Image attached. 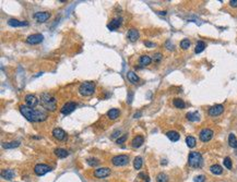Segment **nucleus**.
Returning a JSON list of instances; mask_svg holds the SVG:
<instances>
[{
  "mask_svg": "<svg viewBox=\"0 0 237 182\" xmlns=\"http://www.w3.org/2000/svg\"><path fill=\"white\" fill-rule=\"evenodd\" d=\"M20 112L27 121L30 122H43L47 119L48 115L45 110H41V109H33L30 108L29 106H24L21 105L20 106Z\"/></svg>",
  "mask_w": 237,
  "mask_h": 182,
  "instance_id": "nucleus-1",
  "label": "nucleus"
},
{
  "mask_svg": "<svg viewBox=\"0 0 237 182\" xmlns=\"http://www.w3.org/2000/svg\"><path fill=\"white\" fill-rule=\"evenodd\" d=\"M41 104L48 111H55L57 109V100L49 93H43L41 95Z\"/></svg>",
  "mask_w": 237,
  "mask_h": 182,
  "instance_id": "nucleus-2",
  "label": "nucleus"
},
{
  "mask_svg": "<svg viewBox=\"0 0 237 182\" xmlns=\"http://www.w3.org/2000/svg\"><path fill=\"white\" fill-rule=\"evenodd\" d=\"M188 164L192 168H200L203 165L202 155L199 152H191L188 156Z\"/></svg>",
  "mask_w": 237,
  "mask_h": 182,
  "instance_id": "nucleus-3",
  "label": "nucleus"
},
{
  "mask_svg": "<svg viewBox=\"0 0 237 182\" xmlns=\"http://www.w3.org/2000/svg\"><path fill=\"white\" fill-rule=\"evenodd\" d=\"M95 92V83L94 82L88 81L81 83V85L79 86V93L82 96H91L94 94Z\"/></svg>",
  "mask_w": 237,
  "mask_h": 182,
  "instance_id": "nucleus-4",
  "label": "nucleus"
},
{
  "mask_svg": "<svg viewBox=\"0 0 237 182\" xmlns=\"http://www.w3.org/2000/svg\"><path fill=\"white\" fill-rule=\"evenodd\" d=\"M53 169H51L50 166L46 165V164H37V165L34 167V172L36 175H44L48 172H50Z\"/></svg>",
  "mask_w": 237,
  "mask_h": 182,
  "instance_id": "nucleus-5",
  "label": "nucleus"
},
{
  "mask_svg": "<svg viewBox=\"0 0 237 182\" xmlns=\"http://www.w3.org/2000/svg\"><path fill=\"white\" fill-rule=\"evenodd\" d=\"M112 162L114 166H117V167H121V166L127 165L129 162V156L128 155H117L115 157H113Z\"/></svg>",
  "mask_w": 237,
  "mask_h": 182,
  "instance_id": "nucleus-6",
  "label": "nucleus"
},
{
  "mask_svg": "<svg viewBox=\"0 0 237 182\" xmlns=\"http://www.w3.org/2000/svg\"><path fill=\"white\" fill-rule=\"evenodd\" d=\"M50 15L51 14L49 12H47V11H40V12L34 13L33 17L37 21L38 23H45V22H47L50 19Z\"/></svg>",
  "mask_w": 237,
  "mask_h": 182,
  "instance_id": "nucleus-7",
  "label": "nucleus"
},
{
  "mask_svg": "<svg viewBox=\"0 0 237 182\" xmlns=\"http://www.w3.org/2000/svg\"><path fill=\"white\" fill-rule=\"evenodd\" d=\"M75 108H77V103L75 101H68L61 107L60 112L62 115H70L72 111H75Z\"/></svg>",
  "mask_w": 237,
  "mask_h": 182,
  "instance_id": "nucleus-8",
  "label": "nucleus"
},
{
  "mask_svg": "<svg viewBox=\"0 0 237 182\" xmlns=\"http://www.w3.org/2000/svg\"><path fill=\"white\" fill-rule=\"evenodd\" d=\"M43 41H44V36H43L42 34H40V33L32 34V35H30V36L26 38V43H27V44H31V45L41 44Z\"/></svg>",
  "mask_w": 237,
  "mask_h": 182,
  "instance_id": "nucleus-9",
  "label": "nucleus"
},
{
  "mask_svg": "<svg viewBox=\"0 0 237 182\" xmlns=\"http://www.w3.org/2000/svg\"><path fill=\"white\" fill-rule=\"evenodd\" d=\"M224 111V106L223 105H214V106H212L211 108H209V111H208V114H209V116H211V117H217V116H220L221 114H223Z\"/></svg>",
  "mask_w": 237,
  "mask_h": 182,
  "instance_id": "nucleus-10",
  "label": "nucleus"
},
{
  "mask_svg": "<svg viewBox=\"0 0 237 182\" xmlns=\"http://www.w3.org/2000/svg\"><path fill=\"white\" fill-rule=\"evenodd\" d=\"M214 132L211 130V129H203L200 131L199 138L202 142H209L211 138H213Z\"/></svg>",
  "mask_w": 237,
  "mask_h": 182,
  "instance_id": "nucleus-11",
  "label": "nucleus"
},
{
  "mask_svg": "<svg viewBox=\"0 0 237 182\" xmlns=\"http://www.w3.org/2000/svg\"><path fill=\"white\" fill-rule=\"evenodd\" d=\"M110 175V169L107 168V167H102V168H97L95 169L94 171V177L98 179H103V178H106V177H108Z\"/></svg>",
  "mask_w": 237,
  "mask_h": 182,
  "instance_id": "nucleus-12",
  "label": "nucleus"
},
{
  "mask_svg": "<svg viewBox=\"0 0 237 182\" xmlns=\"http://www.w3.org/2000/svg\"><path fill=\"white\" fill-rule=\"evenodd\" d=\"M51 134H53V136H54L56 140H58V141H64V140L67 138V133H66V131L62 130L61 128H55L54 130H53V132H51Z\"/></svg>",
  "mask_w": 237,
  "mask_h": 182,
  "instance_id": "nucleus-13",
  "label": "nucleus"
},
{
  "mask_svg": "<svg viewBox=\"0 0 237 182\" xmlns=\"http://www.w3.org/2000/svg\"><path fill=\"white\" fill-rule=\"evenodd\" d=\"M25 103H26V106H29L30 108L36 107L38 104V99L37 97L33 94H27L25 96Z\"/></svg>",
  "mask_w": 237,
  "mask_h": 182,
  "instance_id": "nucleus-14",
  "label": "nucleus"
},
{
  "mask_svg": "<svg viewBox=\"0 0 237 182\" xmlns=\"http://www.w3.org/2000/svg\"><path fill=\"white\" fill-rule=\"evenodd\" d=\"M139 36H140V34L137 28H130V30L128 31V33H127V37H128V39L131 41V43H135V41H138V39H139Z\"/></svg>",
  "mask_w": 237,
  "mask_h": 182,
  "instance_id": "nucleus-15",
  "label": "nucleus"
},
{
  "mask_svg": "<svg viewBox=\"0 0 237 182\" xmlns=\"http://www.w3.org/2000/svg\"><path fill=\"white\" fill-rule=\"evenodd\" d=\"M121 25V19L120 17H115L110 21V23L107 24V27H108L109 31H116L119 26Z\"/></svg>",
  "mask_w": 237,
  "mask_h": 182,
  "instance_id": "nucleus-16",
  "label": "nucleus"
},
{
  "mask_svg": "<svg viewBox=\"0 0 237 182\" xmlns=\"http://www.w3.org/2000/svg\"><path fill=\"white\" fill-rule=\"evenodd\" d=\"M14 175H15V172H14L13 169H4L1 171V178L9 180V181L14 178Z\"/></svg>",
  "mask_w": 237,
  "mask_h": 182,
  "instance_id": "nucleus-17",
  "label": "nucleus"
},
{
  "mask_svg": "<svg viewBox=\"0 0 237 182\" xmlns=\"http://www.w3.org/2000/svg\"><path fill=\"white\" fill-rule=\"evenodd\" d=\"M144 143V138H143L142 135H137L131 142V146L132 147H135V149H138V147H141Z\"/></svg>",
  "mask_w": 237,
  "mask_h": 182,
  "instance_id": "nucleus-18",
  "label": "nucleus"
},
{
  "mask_svg": "<svg viewBox=\"0 0 237 182\" xmlns=\"http://www.w3.org/2000/svg\"><path fill=\"white\" fill-rule=\"evenodd\" d=\"M8 24L12 27H21V26H27L29 23L27 22H22V21H19L17 19H10L8 20Z\"/></svg>",
  "mask_w": 237,
  "mask_h": 182,
  "instance_id": "nucleus-19",
  "label": "nucleus"
},
{
  "mask_svg": "<svg viewBox=\"0 0 237 182\" xmlns=\"http://www.w3.org/2000/svg\"><path fill=\"white\" fill-rule=\"evenodd\" d=\"M120 116V110L119 109H116V108H112L107 111V117H108L110 120H116Z\"/></svg>",
  "mask_w": 237,
  "mask_h": 182,
  "instance_id": "nucleus-20",
  "label": "nucleus"
},
{
  "mask_svg": "<svg viewBox=\"0 0 237 182\" xmlns=\"http://www.w3.org/2000/svg\"><path fill=\"white\" fill-rule=\"evenodd\" d=\"M127 79H128L131 84H137L140 81V78L135 74L133 71H129L128 73H127Z\"/></svg>",
  "mask_w": 237,
  "mask_h": 182,
  "instance_id": "nucleus-21",
  "label": "nucleus"
},
{
  "mask_svg": "<svg viewBox=\"0 0 237 182\" xmlns=\"http://www.w3.org/2000/svg\"><path fill=\"white\" fill-rule=\"evenodd\" d=\"M139 62L142 67H146V66H150L151 62H152V58L148 56V55H143L139 58Z\"/></svg>",
  "mask_w": 237,
  "mask_h": 182,
  "instance_id": "nucleus-22",
  "label": "nucleus"
},
{
  "mask_svg": "<svg viewBox=\"0 0 237 182\" xmlns=\"http://www.w3.org/2000/svg\"><path fill=\"white\" fill-rule=\"evenodd\" d=\"M166 136H167V138H168L172 142H177L180 138L179 133H178V132H176V131H168V132H166Z\"/></svg>",
  "mask_w": 237,
  "mask_h": 182,
  "instance_id": "nucleus-23",
  "label": "nucleus"
},
{
  "mask_svg": "<svg viewBox=\"0 0 237 182\" xmlns=\"http://www.w3.org/2000/svg\"><path fill=\"white\" fill-rule=\"evenodd\" d=\"M210 171L215 175H220L223 173V168H222V166L215 164V165H212L210 167Z\"/></svg>",
  "mask_w": 237,
  "mask_h": 182,
  "instance_id": "nucleus-24",
  "label": "nucleus"
},
{
  "mask_svg": "<svg viewBox=\"0 0 237 182\" xmlns=\"http://www.w3.org/2000/svg\"><path fill=\"white\" fill-rule=\"evenodd\" d=\"M186 118L188 119L189 121H192V122L199 121V120H200V115H199V112H197V111L188 112V114L186 115Z\"/></svg>",
  "mask_w": 237,
  "mask_h": 182,
  "instance_id": "nucleus-25",
  "label": "nucleus"
},
{
  "mask_svg": "<svg viewBox=\"0 0 237 182\" xmlns=\"http://www.w3.org/2000/svg\"><path fill=\"white\" fill-rule=\"evenodd\" d=\"M18 146H20V141H12V142H8V143H4V144H2V147L6 149H15Z\"/></svg>",
  "mask_w": 237,
  "mask_h": 182,
  "instance_id": "nucleus-26",
  "label": "nucleus"
},
{
  "mask_svg": "<svg viewBox=\"0 0 237 182\" xmlns=\"http://www.w3.org/2000/svg\"><path fill=\"white\" fill-rule=\"evenodd\" d=\"M55 155L57 156V157H59V158H66L68 155H69V153H68V151H66L64 149H56L54 151Z\"/></svg>",
  "mask_w": 237,
  "mask_h": 182,
  "instance_id": "nucleus-27",
  "label": "nucleus"
},
{
  "mask_svg": "<svg viewBox=\"0 0 237 182\" xmlns=\"http://www.w3.org/2000/svg\"><path fill=\"white\" fill-rule=\"evenodd\" d=\"M206 47H207V44H206L204 41H199L198 43H197V45H196L195 52H196V54H200V52H202V51L206 49Z\"/></svg>",
  "mask_w": 237,
  "mask_h": 182,
  "instance_id": "nucleus-28",
  "label": "nucleus"
},
{
  "mask_svg": "<svg viewBox=\"0 0 237 182\" xmlns=\"http://www.w3.org/2000/svg\"><path fill=\"white\" fill-rule=\"evenodd\" d=\"M228 144H230V147L237 149V138L234 135V133H230L228 135Z\"/></svg>",
  "mask_w": 237,
  "mask_h": 182,
  "instance_id": "nucleus-29",
  "label": "nucleus"
},
{
  "mask_svg": "<svg viewBox=\"0 0 237 182\" xmlns=\"http://www.w3.org/2000/svg\"><path fill=\"white\" fill-rule=\"evenodd\" d=\"M173 104L174 106L178 109H184V108L186 107V104H185V101L181 99V98H175L173 100Z\"/></svg>",
  "mask_w": 237,
  "mask_h": 182,
  "instance_id": "nucleus-30",
  "label": "nucleus"
},
{
  "mask_svg": "<svg viewBox=\"0 0 237 182\" xmlns=\"http://www.w3.org/2000/svg\"><path fill=\"white\" fill-rule=\"evenodd\" d=\"M143 165V159L142 157H140V156H138V157H135V160H133V167H135V169H141V167H142Z\"/></svg>",
  "mask_w": 237,
  "mask_h": 182,
  "instance_id": "nucleus-31",
  "label": "nucleus"
},
{
  "mask_svg": "<svg viewBox=\"0 0 237 182\" xmlns=\"http://www.w3.org/2000/svg\"><path fill=\"white\" fill-rule=\"evenodd\" d=\"M186 144L188 147H190V149H193L195 146H196L197 144V141L196 138H193V136H187L186 138Z\"/></svg>",
  "mask_w": 237,
  "mask_h": 182,
  "instance_id": "nucleus-32",
  "label": "nucleus"
},
{
  "mask_svg": "<svg viewBox=\"0 0 237 182\" xmlns=\"http://www.w3.org/2000/svg\"><path fill=\"white\" fill-rule=\"evenodd\" d=\"M156 182H168V177L166 173L164 172H161L156 175Z\"/></svg>",
  "mask_w": 237,
  "mask_h": 182,
  "instance_id": "nucleus-33",
  "label": "nucleus"
},
{
  "mask_svg": "<svg viewBox=\"0 0 237 182\" xmlns=\"http://www.w3.org/2000/svg\"><path fill=\"white\" fill-rule=\"evenodd\" d=\"M190 45H191V43H190L189 39H187V38H185V39H183V41H180V47L183 48V49H188V48L190 47Z\"/></svg>",
  "mask_w": 237,
  "mask_h": 182,
  "instance_id": "nucleus-34",
  "label": "nucleus"
},
{
  "mask_svg": "<svg viewBox=\"0 0 237 182\" xmlns=\"http://www.w3.org/2000/svg\"><path fill=\"white\" fill-rule=\"evenodd\" d=\"M223 164H224V166H225L227 169H230V170L233 168V164H232V160H230V157H225L223 160Z\"/></svg>",
  "mask_w": 237,
  "mask_h": 182,
  "instance_id": "nucleus-35",
  "label": "nucleus"
},
{
  "mask_svg": "<svg viewBox=\"0 0 237 182\" xmlns=\"http://www.w3.org/2000/svg\"><path fill=\"white\" fill-rule=\"evenodd\" d=\"M88 164L90 166H92V167H94V166H97L98 164H99V160L98 159H96V158H89L88 160Z\"/></svg>",
  "mask_w": 237,
  "mask_h": 182,
  "instance_id": "nucleus-36",
  "label": "nucleus"
},
{
  "mask_svg": "<svg viewBox=\"0 0 237 182\" xmlns=\"http://www.w3.org/2000/svg\"><path fill=\"white\" fill-rule=\"evenodd\" d=\"M126 140H127V134H122L121 136H119V138L116 140V143L120 145V144H122V143H125Z\"/></svg>",
  "mask_w": 237,
  "mask_h": 182,
  "instance_id": "nucleus-37",
  "label": "nucleus"
},
{
  "mask_svg": "<svg viewBox=\"0 0 237 182\" xmlns=\"http://www.w3.org/2000/svg\"><path fill=\"white\" fill-rule=\"evenodd\" d=\"M193 181H195V182H204V181H206V177H204V175H197V177H195Z\"/></svg>",
  "mask_w": 237,
  "mask_h": 182,
  "instance_id": "nucleus-38",
  "label": "nucleus"
},
{
  "mask_svg": "<svg viewBox=\"0 0 237 182\" xmlns=\"http://www.w3.org/2000/svg\"><path fill=\"white\" fill-rule=\"evenodd\" d=\"M165 47L168 49V50H174V45L170 43V41H166L165 43Z\"/></svg>",
  "mask_w": 237,
  "mask_h": 182,
  "instance_id": "nucleus-39",
  "label": "nucleus"
},
{
  "mask_svg": "<svg viewBox=\"0 0 237 182\" xmlns=\"http://www.w3.org/2000/svg\"><path fill=\"white\" fill-rule=\"evenodd\" d=\"M144 45H146V47H149V48L156 47V44H155V43H152V41H144Z\"/></svg>",
  "mask_w": 237,
  "mask_h": 182,
  "instance_id": "nucleus-40",
  "label": "nucleus"
},
{
  "mask_svg": "<svg viewBox=\"0 0 237 182\" xmlns=\"http://www.w3.org/2000/svg\"><path fill=\"white\" fill-rule=\"evenodd\" d=\"M161 59H162V54H161V52H157V54L154 55V60H155L156 62L161 61Z\"/></svg>",
  "mask_w": 237,
  "mask_h": 182,
  "instance_id": "nucleus-41",
  "label": "nucleus"
},
{
  "mask_svg": "<svg viewBox=\"0 0 237 182\" xmlns=\"http://www.w3.org/2000/svg\"><path fill=\"white\" fill-rule=\"evenodd\" d=\"M120 133H121V131H120V130H116V131L113 133L112 138H116L117 136H120Z\"/></svg>",
  "mask_w": 237,
  "mask_h": 182,
  "instance_id": "nucleus-42",
  "label": "nucleus"
},
{
  "mask_svg": "<svg viewBox=\"0 0 237 182\" xmlns=\"http://www.w3.org/2000/svg\"><path fill=\"white\" fill-rule=\"evenodd\" d=\"M228 4L232 8H237V0H230Z\"/></svg>",
  "mask_w": 237,
  "mask_h": 182,
  "instance_id": "nucleus-43",
  "label": "nucleus"
},
{
  "mask_svg": "<svg viewBox=\"0 0 237 182\" xmlns=\"http://www.w3.org/2000/svg\"><path fill=\"white\" fill-rule=\"evenodd\" d=\"M140 116H141V112H137L135 115V118H140Z\"/></svg>",
  "mask_w": 237,
  "mask_h": 182,
  "instance_id": "nucleus-44",
  "label": "nucleus"
},
{
  "mask_svg": "<svg viewBox=\"0 0 237 182\" xmlns=\"http://www.w3.org/2000/svg\"><path fill=\"white\" fill-rule=\"evenodd\" d=\"M166 11H161V12H159V14H161V15H166Z\"/></svg>",
  "mask_w": 237,
  "mask_h": 182,
  "instance_id": "nucleus-45",
  "label": "nucleus"
}]
</instances>
